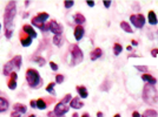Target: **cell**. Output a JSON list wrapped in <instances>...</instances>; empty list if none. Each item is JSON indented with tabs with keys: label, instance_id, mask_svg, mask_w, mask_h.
Listing matches in <instances>:
<instances>
[{
	"label": "cell",
	"instance_id": "22",
	"mask_svg": "<svg viewBox=\"0 0 158 117\" xmlns=\"http://www.w3.org/2000/svg\"><path fill=\"white\" fill-rule=\"evenodd\" d=\"M120 28L124 31V32H126V33H132L133 31H132V28L130 27V25L126 22V21H122L120 22Z\"/></svg>",
	"mask_w": 158,
	"mask_h": 117
},
{
	"label": "cell",
	"instance_id": "28",
	"mask_svg": "<svg viewBox=\"0 0 158 117\" xmlns=\"http://www.w3.org/2000/svg\"><path fill=\"white\" fill-rule=\"evenodd\" d=\"M72 95L71 94H67V95H65L64 97H63V100H61V103H64V104H67V103H70L71 101H72Z\"/></svg>",
	"mask_w": 158,
	"mask_h": 117
},
{
	"label": "cell",
	"instance_id": "11",
	"mask_svg": "<svg viewBox=\"0 0 158 117\" xmlns=\"http://www.w3.org/2000/svg\"><path fill=\"white\" fill-rule=\"evenodd\" d=\"M23 32L26 33L28 36H31L32 39H35L37 38V32L33 29L32 26H30V25H24L23 27Z\"/></svg>",
	"mask_w": 158,
	"mask_h": 117
},
{
	"label": "cell",
	"instance_id": "1",
	"mask_svg": "<svg viewBox=\"0 0 158 117\" xmlns=\"http://www.w3.org/2000/svg\"><path fill=\"white\" fill-rule=\"evenodd\" d=\"M15 14H17L15 1H10L5 8V12H4V26H5V35L7 39H11V36L13 34V20Z\"/></svg>",
	"mask_w": 158,
	"mask_h": 117
},
{
	"label": "cell",
	"instance_id": "40",
	"mask_svg": "<svg viewBox=\"0 0 158 117\" xmlns=\"http://www.w3.org/2000/svg\"><path fill=\"white\" fill-rule=\"evenodd\" d=\"M47 116L48 117H57L56 116V114H54V111H50V112L47 114Z\"/></svg>",
	"mask_w": 158,
	"mask_h": 117
},
{
	"label": "cell",
	"instance_id": "16",
	"mask_svg": "<svg viewBox=\"0 0 158 117\" xmlns=\"http://www.w3.org/2000/svg\"><path fill=\"white\" fill-rule=\"evenodd\" d=\"M77 92H78L79 97L81 98H87V96H89V91L84 85H78L77 87Z\"/></svg>",
	"mask_w": 158,
	"mask_h": 117
},
{
	"label": "cell",
	"instance_id": "31",
	"mask_svg": "<svg viewBox=\"0 0 158 117\" xmlns=\"http://www.w3.org/2000/svg\"><path fill=\"white\" fill-rule=\"evenodd\" d=\"M74 5V1L73 0H66V1H64V6H65V8H71V7Z\"/></svg>",
	"mask_w": 158,
	"mask_h": 117
},
{
	"label": "cell",
	"instance_id": "33",
	"mask_svg": "<svg viewBox=\"0 0 158 117\" xmlns=\"http://www.w3.org/2000/svg\"><path fill=\"white\" fill-rule=\"evenodd\" d=\"M136 69H138L140 72H146L148 70V67L146 66H136Z\"/></svg>",
	"mask_w": 158,
	"mask_h": 117
},
{
	"label": "cell",
	"instance_id": "3",
	"mask_svg": "<svg viewBox=\"0 0 158 117\" xmlns=\"http://www.w3.org/2000/svg\"><path fill=\"white\" fill-rule=\"evenodd\" d=\"M26 81L28 85L32 88H39L43 85V80L40 77L38 70L33 68H28L26 70Z\"/></svg>",
	"mask_w": 158,
	"mask_h": 117
},
{
	"label": "cell",
	"instance_id": "29",
	"mask_svg": "<svg viewBox=\"0 0 158 117\" xmlns=\"http://www.w3.org/2000/svg\"><path fill=\"white\" fill-rule=\"evenodd\" d=\"M33 61H34V62H38L39 66L45 65V58H41V56H34V58H33Z\"/></svg>",
	"mask_w": 158,
	"mask_h": 117
},
{
	"label": "cell",
	"instance_id": "45",
	"mask_svg": "<svg viewBox=\"0 0 158 117\" xmlns=\"http://www.w3.org/2000/svg\"><path fill=\"white\" fill-rule=\"evenodd\" d=\"M73 117H78V115L77 114H73Z\"/></svg>",
	"mask_w": 158,
	"mask_h": 117
},
{
	"label": "cell",
	"instance_id": "23",
	"mask_svg": "<svg viewBox=\"0 0 158 117\" xmlns=\"http://www.w3.org/2000/svg\"><path fill=\"white\" fill-rule=\"evenodd\" d=\"M158 114L156 110H153V109H148V110H145V112L143 114V116L142 117H157Z\"/></svg>",
	"mask_w": 158,
	"mask_h": 117
},
{
	"label": "cell",
	"instance_id": "7",
	"mask_svg": "<svg viewBox=\"0 0 158 117\" xmlns=\"http://www.w3.org/2000/svg\"><path fill=\"white\" fill-rule=\"evenodd\" d=\"M130 21H131V24L133 26L136 27V28H143L145 25V17L143 14H132L131 17H130Z\"/></svg>",
	"mask_w": 158,
	"mask_h": 117
},
{
	"label": "cell",
	"instance_id": "38",
	"mask_svg": "<svg viewBox=\"0 0 158 117\" xmlns=\"http://www.w3.org/2000/svg\"><path fill=\"white\" fill-rule=\"evenodd\" d=\"M30 105H31L32 108H37V102H35V101H31V102H30Z\"/></svg>",
	"mask_w": 158,
	"mask_h": 117
},
{
	"label": "cell",
	"instance_id": "27",
	"mask_svg": "<svg viewBox=\"0 0 158 117\" xmlns=\"http://www.w3.org/2000/svg\"><path fill=\"white\" fill-rule=\"evenodd\" d=\"M54 85H56V82H52L46 87V91L52 94V95H56V91H54Z\"/></svg>",
	"mask_w": 158,
	"mask_h": 117
},
{
	"label": "cell",
	"instance_id": "30",
	"mask_svg": "<svg viewBox=\"0 0 158 117\" xmlns=\"http://www.w3.org/2000/svg\"><path fill=\"white\" fill-rule=\"evenodd\" d=\"M64 80H65L64 75H60V74H58V75L56 76V83L60 85V83H63V82H64Z\"/></svg>",
	"mask_w": 158,
	"mask_h": 117
},
{
	"label": "cell",
	"instance_id": "24",
	"mask_svg": "<svg viewBox=\"0 0 158 117\" xmlns=\"http://www.w3.org/2000/svg\"><path fill=\"white\" fill-rule=\"evenodd\" d=\"M35 102H37V108H38V109H40V110H44V109H46V108H47L46 102H45L43 98H39V100H37Z\"/></svg>",
	"mask_w": 158,
	"mask_h": 117
},
{
	"label": "cell",
	"instance_id": "18",
	"mask_svg": "<svg viewBox=\"0 0 158 117\" xmlns=\"http://www.w3.org/2000/svg\"><path fill=\"white\" fill-rule=\"evenodd\" d=\"M148 20H149V24L152 25V26H156L157 25L158 20H157V17H156V13L153 11L149 12V14H148Z\"/></svg>",
	"mask_w": 158,
	"mask_h": 117
},
{
	"label": "cell",
	"instance_id": "25",
	"mask_svg": "<svg viewBox=\"0 0 158 117\" xmlns=\"http://www.w3.org/2000/svg\"><path fill=\"white\" fill-rule=\"evenodd\" d=\"M122 52H123V47H122V45L114 43V46H113V54L117 56V55H119Z\"/></svg>",
	"mask_w": 158,
	"mask_h": 117
},
{
	"label": "cell",
	"instance_id": "34",
	"mask_svg": "<svg viewBox=\"0 0 158 117\" xmlns=\"http://www.w3.org/2000/svg\"><path fill=\"white\" fill-rule=\"evenodd\" d=\"M11 117H21V114H19V112H17V111H12L11 112Z\"/></svg>",
	"mask_w": 158,
	"mask_h": 117
},
{
	"label": "cell",
	"instance_id": "5",
	"mask_svg": "<svg viewBox=\"0 0 158 117\" xmlns=\"http://www.w3.org/2000/svg\"><path fill=\"white\" fill-rule=\"evenodd\" d=\"M70 52H71V66L78 65L84 60V54L83 51L79 48V46L72 45L70 47Z\"/></svg>",
	"mask_w": 158,
	"mask_h": 117
},
{
	"label": "cell",
	"instance_id": "9",
	"mask_svg": "<svg viewBox=\"0 0 158 117\" xmlns=\"http://www.w3.org/2000/svg\"><path fill=\"white\" fill-rule=\"evenodd\" d=\"M53 111H54V114H56V116H57V117H63L66 112L69 111V108L66 107V104L59 102V103L56 104L54 110H53Z\"/></svg>",
	"mask_w": 158,
	"mask_h": 117
},
{
	"label": "cell",
	"instance_id": "19",
	"mask_svg": "<svg viewBox=\"0 0 158 117\" xmlns=\"http://www.w3.org/2000/svg\"><path fill=\"white\" fill-rule=\"evenodd\" d=\"M13 110L17 111V112H19V114H25L27 111V108L26 105H24V104H20V103H15L13 105Z\"/></svg>",
	"mask_w": 158,
	"mask_h": 117
},
{
	"label": "cell",
	"instance_id": "10",
	"mask_svg": "<svg viewBox=\"0 0 158 117\" xmlns=\"http://www.w3.org/2000/svg\"><path fill=\"white\" fill-rule=\"evenodd\" d=\"M84 34H85V29H84V27L83 26H76L74 28V39L79 41V40L83 39V36H84Z\"/></svg>",
	"mask_w": 158,
	"mask_h": 117
},
{
	"label": "cell",
	"instance_id": "20",
	"mask_svg": "<svg viewBox=\"0 0 158 117\" xmlns=\"http://www.w3.org/2000/svg\"><path fill=\"white\" fill-rule=\"evenodd\" d=\"M8 107H10V104L6 98L0 97V112H5L8 109Z\"/></svg>",
	"mask_w": 158,
	"mask_h": 117
},
{
	"label": "cell",
	"instance_id": "46",
	"mask_svg": "<svg viewBox=\"0 0 158 117\" xmlns=\"http://www.w3.org/2000/svg\"><path fill=\"white\" fill-rule=\"evenodd\" d=\"M28 117H37L35 115H31V116H28Z\"/></svg>",
	"mask_w": 158,
	"mask_h": 117
},
{
	"label": "cell",
	"instance_id": "6",
	"mask_svg": "<svg viewBox=\"0 0 158 117\" xmlns=\"http://www.w3.org/2000/svg\"><path fill=\"white\" fill-rule=\"evenodd\" d=\"M48 13L46 12H43V13H38L34 18H32V25L35 27H38V28H41V27L45 25V22H46V20L48 19Z\"/></svg>",
	"mask_w": 158,
	"mask_h": 117
},
{
	"label": "cell",
	"instance_id": "44",
	"mask_svg": "<svg viewBox=\"0 0 158 117\" xmlns=\"http://www.w3.org/2000/svg\"><path fill=\"white\" fill-rule=\"evenodd\" d=\"M113 117H122V116H120L119 114H117V115H114V116H113Z\"/></svg>",
	"mask_w": 158,
	"mask_h": 117
},
{
	"label": "cell",
	"instance_id": "2",
	"mask_svg": "<svg viewBox=\"0 0 158 117\" xmlns=\"http://www.w3.org/2000/svg\"><path fill=\"white\" fill-rule=\"evenodd\" d=\"M143 100L145 103L150 104V105L158 103V91L155 88V85H145L143 89Z\"/></svg>",
	"mask_w": 158,
	"mask_h": 117
},
{
	"label": "cell",
	"instance_id": "32",
	"mask_svg": "<svg viewBox=\"0 0 158 117\" xmlns=\"http://www.w3.org/2000/svg\"><path fill=\"white\" fill-rule=\"evenodd\" d=\"M50 67H51V69H52L53 72H57L58 70V66L56 65V62H53V61L50 62Z\"/></svg>",
	"mask_w": 158,
	"mask_h": 117
},
{
	"label": "cell",
	"instance_id": "14",
	"mask_svg": "<svg viewBox=\"0 0 158 117\" xmlns=\"http://www.w3.org/2000/svg\"><path fill=\"white\" fill-rule=\"evenodd\" d=\"M70 107L73 108V109H80V108H83V107H84V103L79 100V96H78V97L72 98V101L70 102Z\"/></svg>",
	"mask_w": 158,
	"mask_h": 117
},
{
	"label": "cell",
	"instance_id": "37",
	"mask_svg": "<svg viewBox=\"0 0 158 117\" xmlns=\"http://www.w3.org/2000/svg\"><path fill=\"white\" fill-rule=\"evenodd\" d=\"M151 55H152V56H157V55H158V49H152Z\"/></svg>",
	"mask_w": 158,
	"mask_h": 117
},
{
	"label": "cell",
	"instance_id": "43",
	"mask_svg": "<svg viewBox=\"0 0 158 117\" xmlns=\"http://www.w3.org/2000/svg\"><path fill=\"white\" fill-rule=\"evenodd\" d=\"M81 117H90V115H89V114H84Z\"/></svg>",
	"mask_w": 158,
	"mask_h": 117
},
{
	"label": "cell",
	"instance_id": "13",
	"mask_svg": "<svg viewBox=\"0 0 158 117\" xmlns=\"http://www.w3.org/2000/svg\"><path fill=\"white\" fill-rule=\"evenodd\" d=\"M17 78H18L17 73H12V74H11V80L8 81V85H7L11 90H14V89L17 88Z\"/></svg>",
	"mask_w": 158,
	"mask_h": 117
},
{
	"label": "cell",
	"instance_id": "41",
	"mask_svg": "<svg viewBox=\"0 0 158 117\" xmlns=\"http://www.w3.org/2000/svg\"><path fill=\"white\" fill-rule=\"evenodd\" d=\"M103 116H104V115H103V112H100V111L97 112V117H103Z\"/></svg>",
	"mask_w": 158,
	"mask_h": 117
},
{
	"label": "cell",
	"instance_id": "17",
	"mask_svg": "<svg viewBox=\"0 0 158 117\" xmlns=\"http://www.w3.org/2000/svg\"><path fill=\"white\" fill-rule=\"evenodd\" d=\"M73 20H74V22L77 24V26H81V25L85 22V17L81 13H76L74 17H73Z\"/></svg>",
	"mask_w": 158,
	"mask_h": 117
},
{
	"label": "cell",
	"instance_id": "42",
	"mask_svg": "<svg viewBox=\"0 0 158 117\" xmlns=\"http://www.w3.org/2000/svg\"><path fill=\"white\" fill-rule=\"evenodd\" d=\"M132 46H137V41H135V40H132Z\"/></svg>",
	"mask_w": 158,
	"mask_h": 117
},
{
	"label": "cell",
	"instance_id": "8",
	"mask_svg": "<svg viewBox=\"0 0 158 117\" xmlns=\"http://www.w3.org/2000/svg\"><path fill=\"white\" fill-rule=\"evenodd\" d=\"M63 26L58 24L56 20H51L50 22H48V31L51 33H53L54 35H61L63 34Z\"/></svg>",
	"mask_w": 158,
	"mask_h": 117
},
{
	"label": "cell",
	"instance_id": "39",
	"mask_svg": "<svg viewBox=\"0 0 158 117\" xmlns=\"http://www.w3.org/2000/svg\"><path fill=\"white\" fill-rule=\"evenodd\" d=\"M132 117H142V116H140V114H139L138 111H133V114H132Z\"/></svg>",
	"mask_w": 158,
	"mask_h": 117
},
{
	"label": "cell",
	"instance_id": "26",
	"mask_svg": "<svg viewBox=\"0 0 158 117\" xmlns=\"http://www.w3.org/2000/svg\"><path fill=\"white\" fill-rule=\"evenodd\" d=\"M63 42V35H54L53 36V43L56 46H60Z\"/></svg>",
	"mask_w": 158,
	"mask_h": 117
},
{
	"label": "cell",
	"instance_id": "35",
	"mask_svg": "<svg viewBox=\"0 0 158 117\" xmlns=\"http://www.w3.org/2000/svg\"><path fill=\"white\" fill-rule=\"evenodd\" d=\"M103 4H104V6H105L106 8H109V7L111 6V1H110V0H105V1H103Z\"/></svg>",
	"mask_w": 158,
	"mask_h": 117
},
{
	"label": "cell",
	"instance_id": "15",
	"mask_svg": "<svg viewBox=\"0 0 158 117\" xmlns=\"http://www.w3.org/2000/svg\"><path fill=\"white\" fill-rule=\"evenodd\" d=\"M102 55H103V51H102L100 48H94L92 52H91V54H90V58H91L92 61H96V60H98Z\"/></svg>",
	"mask_w": 158,
	"mask_h": 117
},
{
	"label": "cell",
	"instance_id": "47",
	"mask_svg": "<svg viewBox=\"0 0 158 117\" xmlns=\"http://www.w3.org/2000/svg\"><path fill=\"white\" fill-rule=\"evenodd\" d=\"M0 29H1V24H0Z\"/></svg>",
	"mask_w": 158,
	"mask_h": 117
},
{
	"label": "cell",
	"instance_id": "4",
	"mask_svg": "<svg viewBox=\"0 0 158 117\" xmlns=\"http://www.w3.org/2000/svg\"><path fill=\"white\" fill-rule=\"evenodd\" d=\"M20 67H21V56L20 55H17V56H14L11 61H8L6 65L4 66V75L5 76H8V75H11L12 73H14L13 70L14 69H20Z\"/></svg>",
	"mask_w": 158,
	"mask_h": 117
},
{
	"label": "cell",
	"instance_id": "36",
	"mask_svg": "<svg viewBox=\"0 0 158 117\" xmlns=\"http://www.w3.org/2000/svg\"><path fill=\"white\" fill-rule=\"evenodd\" d=\"M86 4H87V6L93 7V6H94V4H96V2H94V1H92V0H90V1L87 0V1H86Z\"/></svg>",
	"mask_w": 158,
	"mask_h": 117
},
{
	"label": "cell",
	"instance_id": "12",
	"mask_svg": "<svg viewBox=\"0 0 158 117\" xmlns=\"http://www.w3.org/2000/svg\"><path fill=\"white\" fill-rule=\"evenodd\" d=\"M142 80H143L144 82H146V85H155L157 83V80L153 77V76H151L150 74H143V75H142Z\"/></svg>",
	"mask_w": 158,
	"mask_h": 117
},
{
	"label": "cell",
	"instance_id": "21",
	"mask_svg": "<svg viewBox=\"0 0 158 117\" xmlns=\"http://www.w3.org/2000/svg\"><path fill=\"white\" fill-rule=\"evenodd\" d=\"M32 38L31 36H20V42H21V46H24V47H28V46L32 43Z\"/></svg>",
	"mask_w": 158,
	"mask_h": 117
}]
</instances>
